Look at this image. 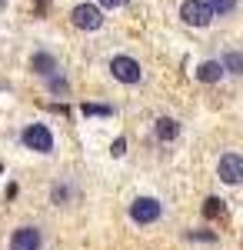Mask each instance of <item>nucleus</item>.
Here are the masks:
<instances>
[{
  "mask_svg": "<svg viewBox=\"0 0 243 250\" xmlns=\"http://www.w3.org/2000/svg\"><path fill=\"white\" fill-rule=\"evenodd\" d=\"M70 20H74V27H80V30H97L103 23V10L97 3H77Z\"/></svg>",
  "mask_w": 243,
  "mask_h": 250,
  "instance_id": "nucleus-5",
  "label": "nucleus"
},
{
  "mask_svg": "<svg viewBox=\"0 0 243 250\" xmlns=\"http://www.w3.org/2000/svg\"><path fill=\"white\" fill-rule=\"evenodd\" d=\"M47 83H50L54 94H67V80H63V77H57V74H54V77H47Z\"/></svg>",
  "mask_w": 243,
  "mask_h": 250,
  "instance_id": "nucleus-15",
  "label": "nucleus"
},
{
  "mask_svg": "<svg viewBox=\"0 0 243 250\" xmlns=\"http://www.w3.org/2000/svg\"><path fill=\"white\" fill-rule=\"evenodd\" d=\"M220 63H223V70H230V74H243V54H237V50L226 54Z\"/></svg>",
  "mask_w": 243,
  "mask_h": 250,
  "instance_id": "nucleus-11",
  "label": "nucleus"
},
{
  "mask_svg": "<svg viewBox=\"0 0 243 250\" xmlns=\"http://www.w3.org/2000/svg\"><path fill=\"white\" fill-rule=\"evenodd\" d=\"M206 7L213 10V17H223V14H230L237 7V0H206Z\"/></svg>",
  "mask_w": 243,
  "mask_h": 250,
  "instance_id": "nucleus-12",
  "label": "nucleus"
},
{
  "mask_svg": "<svg viewBox=\"0 0 243 250\" xmlns=\"http://www.w3.org/2000/svg\"><path fill=\"white\" fill-rule=\"evenodd\" d=\"M100 7H107V10H117V7H127V0H100Z\"/></svg>",
  "mask_w": 243,
  "mask_h": 250,
  "instance_id": "nucleus-18",
  "label": "nucleus"
},
{
  "mask_svg": "<svg viewBox=\"0 0 243 250\" xmlns=\"http://www.w3.org/2000/svg\"><path fill=\"white\" fill-rule=\"evenodd\" d=\"M0 170H3V167H0Z\"/></svg>",
  "mask_w": 243,
  "mask_h": 250,
  "instance_id": "nucleus-20",
  "label": "nucleus"
},
{
  "mask_svg": "<svg viewBox=\"0 0 243 250\" xmlns=\"http://www.w3.org/2000/svg\"><path fill=\"white\" fill-rule=\"evenodd\" d=\"M217 173H220L223 184H243V157L240 154H223Z\"/></svg>",
  "mask_w": 243,
  "mask_h": 250,
  "instance_id": "nucleus-7",
  "label": "nucleus"
},
{
  "mask_svg": "<svg viewBox=\"0 0 243 250\" xmlns=\"http://www.w3.org/2000/svg\"><path fill=\"white\" fill-rule=\"evenodd\" d=\"M110 74L113 80H120V83H140L143 80V70H140V63L127 54H120V57L110 60Z\"/></svg>",
  "mask_w": 243,
  "mask_h": 250,
  "instance_id": "nucleus-4",
  "label": "nucleus"
},
{
  "mask_svg": "<svg viewBox=\"0 0 243 250\" xmlns=\"http://www.w3.org/2000/svg\"><path fill=\"white\" fill-rule=\"evenodd\" d=\"M220 77H223V63H220V60H203V63L197 67V80H200V83H217Z\"/></svg>",
  "mask_w": 243,
  "mask_h": 250,
  "instance_id": "nucleus-9",
  "label": "nucleus"
},
{
  "mask_svg": "<svg viewBox=\"0 0 243 250\" xmlns=\"http://www.w3.org/2000/svg\"><path fill=\"white\" fill-rule=\"evenodd\" d=\"M30 70H34L37 77H54V74H57V60H54V54H47V50H37V54L30 57Z\"/></svg>",
  "mask_w": 243,
  "mask_h": 250,
  "instance_id": "nucleus-8",
  "label": "nucleus"
},
{
  "mask_svg": "<svg viewBox=\"0 0 243 250\" xmlns=\"http://www.w3.org/2000/svg\"><path fill=\"white\" fill-rule=\"evenodd\" d=\"M177 134H180V124H177L173 117H160V120H157V140H160V144L177 140Z\"/></svg>",
  "mask_w": 243,
  "mask_h": 250,
  "instance_id": "nucleus-10",
  "label": "nucleus"
},
{
  "mask_svg": "<svg viewBox=\"0 0 243 250\" xmlns=\"http://www.w3.org/2000/svg\"><path fill=\"white\" fill-rule=\"evenodd\" d=\"M20 140H23V147L34 150V154H50V150H54V134H50L47 124H27L23 134H20Z\"/></svg>",
  "mask_w": 243,
  "mask_h": 250,
  "instance_id": "nucleus-1",
  "label": "nucleus"
},
{
  "mask_svg": "<svg viewBox=\"0 0 243 250\" xmlns=\"http://www.w3.org/2000/svg\"><path fill=\"white\" fill-rule=\"evenodd\" d=\"M160 213H163V204H160L157 197H137L130 204V220L133 224H153V220H160Z\"/></svg>",
  "mask_w": 243,
  "mask_h": 250,
  "instance_id": "nucleus-2",
  "label": "nucleus"
},
{
  "mask_svg": "<svg viewBox=\"0 0 243 250\" xmlns=\"http://www.w3.org/2000/svg\"><path fill=\"white\" fill-rule=\"evenodd\" d=\"M3 7H7V0H0V10H3Z\"/></svg>",
  "mask_w": 243,
  "mask_h": 250,
  "instance_id": "nucleus-19",
  "label": "nucleus"
},
{
  "mask_svg": "<svg viewBox=\"0 0 243 250\" xmlns=\"http://www.w3.org/2000/svg\"><path fill=\"white\" fill-rule=\"evenodd\" d=\"M180 17L190 27H210L213 23V10L206 7V0H183L180 3Z\"/></svg>",
  "mask_w": 243,
  "mask_h": 250,
  "instance_id": "nucleus-3",
  "label": "nucleus"
},
{
  "mask_svg": "<svg viewBox=\"0 0 243 250\" xmlns=\"http://www.w3.org/2000/svg\"><path fill=\"white\" fill-rule=\"evenodd\" d=\"M206 217H217V213H223V200H217V197H210L206 200V207H203Z\"/></svg>",
  "mask_w": 243,
  "mask_h": 250,
  "instance_id": "nucleus-14",
  "label": "nucleus"
},
{
  "mask_svg": "<svg viewBox=\"0 0 243 250\" xmlns=\"http://www.w3.org/2000/svg\"><path fill=\"white\" fill-rule=\"evenodd\" d=\"M83 114L87 117H110V107H97V104H83Z\"/></svg>",
  "mask_w": 243,
  "mask_h": 250,
  "instance_id": "nucleus-13",
  "label": "nucleus"
},
{
  "mask_svg": "<svg viewBox=\"0 0 243 250\" xmlns=\"http://www.w3.org/2000/svg\"><path fill=\"white\" fill-rule=\"evenodd\" d=\"M110 154L113 157H123V154H127V140H123V137H117V140L110 144Z\"/></svg>",
  "mask_w": 243,
  "mask_h": 250,
  "instance_id": "nucleus-16",
  "label": "nucleus"
},
{
  "mask_svg": "<svg viewBox=\"0 0 243 250\" xmlns=\"http://www.w3.org/2000/svg\"><path fill=\"white\" fill-rule=\"evenodd\" d=\"M43 247V233L37 227H17L10 233V250H40Z\"/></svg>",
  "mask_w": 243,
  "mask_h": 250,
  "instance_id": "nucleus-6",
  "label": "nucleus"
},
{
  "mask_svg": "<svg viewBox=\"0 0 243 250\" xmlns=\"http://www.w3.org/2000/svg\"><path fill=\"white\" fill-rule=\"evenodd\" d=\"M50 197H54V204H63V200L70 197V190H67V187H54V193H50Z\"/></svg>",
  "mask_w": 243,
  "mask_h": 250,
  "instance_id": "nucleus-17",
  "label": "nucleus"
}]
</instances>
